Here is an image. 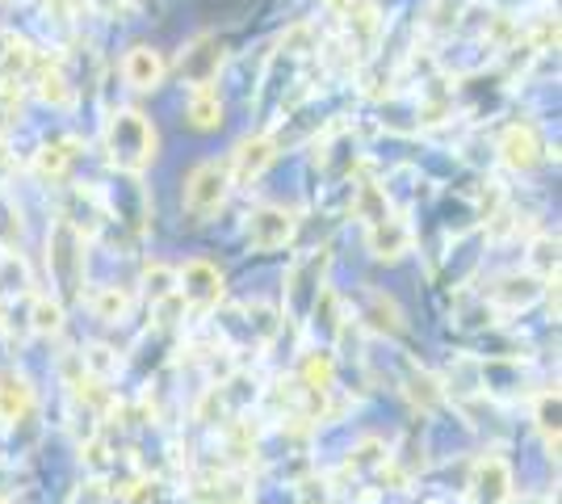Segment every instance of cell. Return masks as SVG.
I'll return each instance as SVG.
<instances>
[{"label":"cell","mask_w":562,"mask_h":504,"mask_svg":"<svg viewBox=\"0 0 562 504\" xmlns=\"http://www.w3.org/2000/svg\"><path fill=\"white\" fill-rule=\"evenodd\" d=\"M110 152L122 168H143L156 156V131L143 114H114L110 122Z\"/></svg>","instance_id":"cell-1"},{"label":"cell","mask_w":562,"mask_h":504,"mask_svg":"<svg viewBox=\"0 0 562 504\" xmlns=\"http://www.w3.org/2000/svg\"><path fill=\"white\" fill-rule=\"evenodd\" d=\"M227 186H232V172L218 165H198L186 177V193H181V206H186L193 219H211L223 198H227Z\"/></svg>","instance_id":"cell-2"},{"label":"cell","mask_w":562,"mask_h":504,"mask_svg":"<svg viewBox=\"0 0 562 504\" xmlns=\"http://www.w3.org/2000/svg\"><path fill=\"white\" fill-rule=\"evenodd\" d=\"M470 501L474 504H508L513 501V471L499 455H487L474 462L470 475Z\"/></svg>","instance_id":"cell-3"},{"label":"cell","mask_w":562,"mask_h":504,"mask_svg":"<svg viewBox=\"0 0 562 504\" xmlns=\"http://www.w3.org/2000/svg\"><path fill=\"white\" fill-rule=\"evenodd\" d=\"M294 227H299L294 211H285V206H265V211H257L252 223H248V244H252L257 253H278L281 244L294 236Z\"/></svg>","instance_id":"cell-4"},{"label":"cell","mask_w":562,"mask_h":504,"mask_svg":"<svg viewBox=\"0 0 562 504\" xmlns=\"http://www.w3.org/2000/svg\"><path fill=\"white\" fill-rule=\"evenodd\" d=\"M181 299L193 307H214L223 299V278L211 261H189L181 269Z\"/></svg>","instance_id":"cell-5"},{"label":"cell","mask_w":562,"mask_h":504,"mask_svg":"<svg viewBox=\"0 0 562 504\" xmlns=\"http://www.w3.org/2000/svg\"><path fill=\"white\" fill-rule=\"evenodd\" d=\"M370 248H374V257L395 261L412 248V227L398 223V219H378V223H370Z\"/></svg>","instance_id":"cell-6"},{"label":"cell","mask_w":562,"mask_h":504,"mask_svg":"<svg viewBox=\"0 0 562 504\" xmlns=\"http://www.w3.org/2000/svg\"><path fill=\"white\" fill-rule=\"evenodd\" d=\"M122 72H126V80H131L135 89H156V85L165 80V59H160L151 47H135L131 55H126Z\"/></svg>","instance_id":"cell-7"},{"label":"cell","mask_w":562,"mask_h":504,"mask_svg":"<svg viewBox=\"0 0 562 504\" xmlns=\"http://www.w3.org/2000/svg\"><path fill=\"white\" fill-rule=\"evenodd\" d=\"M273 156H278V152H273V144H269V139L244 144L239 152H235V172H232V177H235V181H257L260 172L273 165Z\"/></svg>","instance_id":"cell-8"},{"label":"cell","mask_w":562,"mask_h":504,"mask_svg":"<svg viewBox=\"0 0 562 504\" xmlns=\"http://www.w3.org/2000/svg\"><path fill=\"white\" fill-rule=\"evenodd\" d=\"M34 404L22 374H0V421H22Z\"/></svg>","instance_id":"cell-9"},{"label":"cell","mask_w":562,"mask_h":504,"mask_svg":"<svg viewBox=\"0 0 562 504\" xmlns=\"http://www.w3.org/2000/svg\"><path fill=\"white\" fill-rule=\"evenodd\" d=\"M538 294H541V287L533 278H504V282L492 287V303L508 307V312H520V307H529Z\"/></svg>","instance_id":"cell-10"},{"label":"cell","mask_w":562,"mask_h":504,"mask_svg":"<svg viewBox=\"0 0 562 504\" xmlns=\"http://www.w3.org/2000/svg\"><path fill=\"white\" fill-rule=\"evenodd\" d=\"M218 122H223V101H218L214 89L198 85V89H193V101H189V126H198V131H214Z\"/></svg>","instance_id":"cell-11"},{"label":"cell","mask_w":562,"mask_h":504,"mask_svg":"<svg viewBox=\"0 0 562 504\" xmlns=\"http://www.w3.org/2000/svg\"><path fill=\"white\" fill-rule=\"evenodd\" d=\"M504 160L516 168H529L538 160V139H533L529 126H513V131H508V139H504Z\"/></svg>","instance_id":"cell-12"},{"label":"cell","mask_w":562,"mask_h":504,"mask_svg":"<svg viewBox=\"0 0 562 504\" xmlns=\"http://www.w3.org/2000/svg\"><path fill=\"white\" fill-rule=\"evenodd\" d=\"M202 504H248V488L235 480H211L206 488H198Z\"/></svg>","instance_id":"cell-13"},{"label":"cell","mask_w":562,"mask_h":504,"mask_svg":"<svg viewBox=\"0 0 562 504\" xmlns=\"http://www.w3.org/2000/svg\"><path fill=\"white\" fill-rule=\"evenodd\" d=\"M93 312H97V320H105V324H117L122 315L131 312V299H126L122 290L105 287V290H97V294H93Z\"/></svg>","instance_id":"cell-14"},{"label":"cell","mask_w":562,"mask_h":504,"mask_svg":"<svg viewBox=\"0 0 562 504\" xmlns=\"http://www.w3.org/2000/svg\"><path fill=\"white\" fill-rule=\"evenodd\" d=\"M303 374H306V387L311 391H331V379H336V366H331L328 354H311V358L303 361Z\"/></svg>","instance_id":"cell-15"},{"label":"cell","mask_w":562,"mask_h":504,"mask_svg":"<svg viewBox=\"0 0 562 504\" xmlns=\"http://www.w3.org/2000/svg\"><path fill=\"white\" fill-rule=\"evenodd\" d=\"M538 429L546 433L550 446H559V395H541L538 400Z\"/></svg>","instance_id":"cell-16"},{"label":"cell","mask_w":562,"mask_h":504,"mask_svg":"<svg viewBox=\"0 0 562 504\" xmlns=\"http://www.w3.org/2000/svg\"><path fill=\"white\" fill-rule=\"evenodd\" d=\"M34 328H38V333H59V328H64V312H59V303L38 299V303H34Z\"/></svg>","instance_id":"cell-17"},{"label":"cell","mask_w":562,"mask_h":504,"mask_svg":"<svg viewBox=\"0 0 562 504\" xmlns=\"http://www.w3.org/2000/svg\"><path fill=\"white\" fill-rule=\"evenodd\" d=\"M114 496H110V488L105 483H97V480H89V483H80L76 492H71V501L68 504H110Z\"/></svg>","instance_id":"cell-18"},{"label":"cell","mask_w":562,"mask_h":504,"mask_svg":"<svg viewBox=\"0 0 562 504\" xmlns=\"http://www.w3.org/2000/svg\"><path fill=\"white\" fill-rule=\"evenodd\" d=\"M424 504H446V501H424Z\"/></svg>","instance_id":"cell-19"},{"label":"cell","mask_w":562,"mask_h":504,"mask_svg":"<svg viewBox=\"0 0 562 504\" xmlns=\"http://www.w3.org/2000/svg\"><path fill=\"white\" fill-rule=\"evenodd\" d=\"M0 504H4V501H0Z\"/></svg>","instance_id":"cell-20"}]
</instances>
